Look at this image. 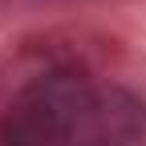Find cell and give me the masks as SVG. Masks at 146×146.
<instances>
[{
	"label": "cell",
	"instance_id": "1",
	"mask_svg": "<svg viewBox=\"0 0 146 146\" xmlns=\"http://www.w3.org/2000/svg\"><path fill=\"white\" fill-rule=\"evenodd\" d=\"M0 146H146V98L89 69L36 73L0 110Z\"/></svg>",
	"mask_w": 146,
	"mask_h": 146
}]
</instances>
